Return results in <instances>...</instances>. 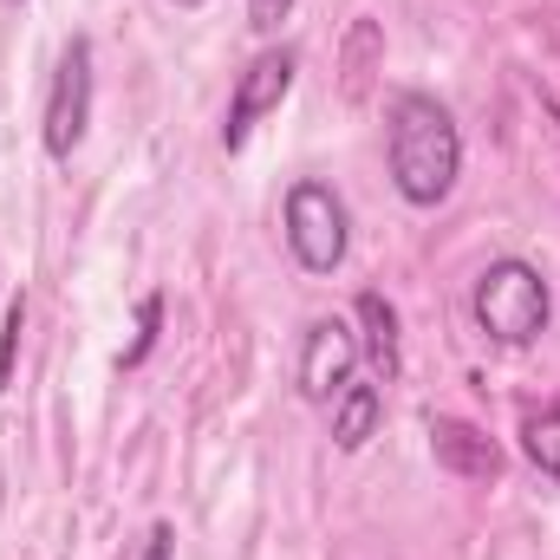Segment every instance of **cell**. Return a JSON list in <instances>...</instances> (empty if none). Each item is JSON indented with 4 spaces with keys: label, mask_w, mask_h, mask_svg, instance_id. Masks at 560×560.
<instances>
[{
    "label": "cell",
    "mask_w": 560,
    "mask_h": 560,
    "mask_svg": "<svg viewBox=\"0 0 560 560\" xmlns=\"http://www.w3.org/2000/svg\"><path fill=\"white\" fill-rule=\"evenodd\" d=\"M287 13H293V0H248V26L255 33H280Z\"/></svg>",
    "instance_id": "cell-14"
},
{
    "label": "cell",
    "mask_w": 560,
    "mask_h": 560,
    "mask_svg": "<svg viewBox=\"0 0 560 560\" xmlns=\"http://www.w3.org/2000/svg\"><path fill=\"white\" fill-rule=\"evenodd\" d=\"M13 7H20V0H13Z\"/></svg>",
    "instance_id": "cell-17"
},
{
    "label": "cell",
    "mask_w": 560,
    "mask_h": 560,
    "mask_svg": "<svg viewBox=\"0 0 560 560\" xmlns=\"http://www.w3.org/2000/svg\"><path fill=\"white\" fill-rule=\"evenodd\" d=\"M430 456H436V469H450L456 482H495V476H502V443H495L489 430L463 423V418L430 423Z\"/></svg>",
    "instance_id": "cell-7"
},
{
    "label": "cell",
    "mask_w": 560,
    "mask_h": 560,
    "mask_svg": "<svg viewBox=\"0 0 560 560\" xmlns=\"http://www.w3.org/2000/svg\"><path fill=\"white\" fill-rule=\"evenodd\" d=\"M138 560H176V528H170V522H150Z\"/></svg>",
    "instance_id": "cell-15"
},
{
    "label": "cell",
    "mask_w": 560,
    "mask_h": 560,
    "mask_svg": "<svg viewBox=\"0 0 560 560\" xmlns=\"http://www.w3.org/2000/svg\"><path fill=\"white\" fill-rule=\"evenodd\" d=\"M555 319V293L535 261L522 255H502L476 275V326L495 339V346H535Z\"/></svg>",
    "instance_id": "cell-2"
},
{
    "label": "cell",
    "mask_w": 560,
    "mask_h": 560,
    "mask_svg": "<svg viewBox=\"0 0 560 560\" xmlns=\"http://www.w3.org/2000/svg\"><path fill=\"white\" fill-rule=\"evenodd\" d=\"M359 359L365 352H359V326L352 319H339V313L313 319L306 339H300V398L306 405H339V392L352 385Z\"/></svg>",
    "instance_id": "cell-6"
},
{
    "label": "cell",
    "mask_w": 560,
    "mask_h": 560,
    "mask_svg": "<svg viewBox=\"0 0 560 560\" xmlns=\"http://www.w3.org/2000/svg\"><path fill=\"white\" fill-rule=\"evenodd\" d=\"M156 332H163V293H143V300H138V339L118 352V365H125V372H138L143 359H150Z\"/></svg>",
    "instance_id": "cell-12"
},
{
    "label": "cell",
    "mask_w": 560,
    "mask_h": 560,
    "mask_svg": "<svg viewBox=\"0 0 560 560\" xmlns=\"http://www.w3.org/2000/svg\"><path fill=\"white\" fill-rule=\"evenodd\" d=\"M385 150H392V183L411 209H436L463 176V131L430 92H405L392 105Z\"/></svg>",
    "instance_id": "cell-1"
},
{
    "label": "cell",
    "mask_w": 560,
    "mask_h": 560,
    "mask_svg": "<svg viewBox=\"0 0 560 560\" xmlns=\"http://www.w3.org/2000/svg\"><path fill=\"white\" fill-rule=\"evenodd\" d=\"M92 92H98V66H92V39L72 33L59 46V66H52V85H46V112H39V143L52 163H72V150L85 143L92 125Z\"/></svg>",
    "instance_id": "cell-4"
},
{
    "label": "cell",
    "mask_w": 560,
    "mask_h": 560,
    "mask_svg": "<svg viewBox=\"0 0 560 560\" xmlns=\"http://www.w3.org/2000/svg\"><path fill=\"white\" fill-rule=\"evenodd\" d=\"M378 72H385V33H378L372 13H359L346 26V39H339V92L359 105V98H372V79Z\"/></svg>",
    "instance_id": "cell-8"
},
{
    "label": "cell",
    "mask_w": 560,
    "mask_h": 560,
    "mask_svg": "<svg viewBox=\"0 0 560 560\" xmlns=\"http://www.w3.org/2000/svg\"><path fill=\"white\" fill-rule=\"evenodd\" d=\"M352 326H359V352L372 359V372H378V385H392L398 378V306L385 300V293H359V306H352Z\"/></svg>",
    "instance_id": "cell-9"
},
{
    "label": "cell",
    "mask_w": 560,
    "mask_h": 560,
    "mask_svg": "<svg viewBox=\"0 0 560 560\" xmlns=\"http://www.w3.org/2000/svg\"><path fill=\"white\" fill-rule=\"evenodd\" d=\"M522 450H528V463H535L541 476L560 482V405L555 411H535V418L522 423Z\"/></svg>",
    "instance_id": "cell-11"
},
{
    "label": "cell",
    "mask_w": 560,
    "mask_h": 560,
    "mask_svg": "<svg viewBox=\"0 0 560 560\" xmlns=\"http://www.w3.org/2000/svg\"><path fill=\"white\" fill-rule=\"evenodd\" d=\"M20 332H26V293L7 300V319H0V392H13V359H20Z\"/></svg>",
    "instance_id": "cell-13"
},
{
    "label": "cell",
    "mask_w": 560,
    "mask_h": 560,
    "mask_svg": "<svg viewBox=\"0 0 560 560\" xmlns=\"http://www.w3.org/2000/svg\"><path fill=\"white\" fill-rule=\"evenodd\" d=\"M378 418H385V392L378 385H346L339 392V405H332V443L352 456V450H365L372 436H378Z\"/></svg>",
    "instance_id": "cell-10"
},
{
    "label": "cell",
    "mask_w": 560,
    "mask_h": 560,
    "mask_svg": "<svg viewBox=\"0 0 560 560\" xmlns=\"http://www.w3.org/2000/svg\"><path fill=\"white\" fill-rule=\"evenodd\" d=\"M176 7H202V0H176Z\"/></svg>",
    "instance_id": "cell-16"
},
{
    "label": "cell",
    "mask_w": 560,
    "mask_h": 560,
    "mask_svg": "<svg viewBox=\"0 0 560 560\" xmlns=\"http://www.w3.org/2000/svg\"><path fill=\"white\" fill-rule=\"evenodd\" d=\"M293 72H300V52L293 46H261L242 72H235V92H229V118H222V150H242L248 131L280 112V98L293 92Z\"/></svg>",
    "instance_id": "cell-5"
},
{
    "label": "cell",
    "mask_w": 560,
    "mask_h": 560,
    "mask_svg": "<svg viewBox=\"0 0 560 560\" xmlns=\"http://www.w3.org/2000/svg\"><path fill=\"white\" fill-rule=\"evenodd\" d=\"M280 229H287V248H293V261H300L306 275H332V268L346 261V248H352V215H346V202H339L326 183H313V176H300V183L287 189Z\"/></svg>",
    "instance_id": "cell-3"
}]
</instances>
